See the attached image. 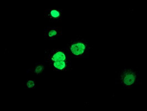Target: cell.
I'll return each instance as SVG.
<instances>
[{"label": "cell", "instance_id": "obj_1", "mask_svg": "<svg viewBox=\"0 0 147 111\" xmlns=\"http://www.w3.org/2000/svg\"><path fill=\"white\" fill-rule=\"evenodd\" d=\"M91 48L88 41L78 37L68 42L65 50L71 59L80 58L87 57Z\"/></svg>", "mask_w": 147, "mask_h": 111}, {"label": "cell", "instance_id": "obj_2", "mask_svg": "<svg viewBox=\"0 0 147 111\" xmlns=\"http://www.w3.org/2000/svg\"><path fill=\"white\" fill-rule=\"evenodd\" d=\"M142 83L139 72L133 68L128 67L119 72L116 79V84L121 85L126 89H131Z\"/></svg>", "mask_w": 147, "mask_h": 111}, {"label": "cell", "instance_id": "obj_3", "mask_svg": "<svg viewBox=\"0 0 147 111\" xmlns=\"http://www.w3.org/2000/svg\"><path fill=\"white\" fill-rule=\"evenodd\" d=\"M71 58L68 55L65 48L62 49H47L45 51V61L49 62L52 61H71Z\"/></svg>", "mask_w": 147, "mask_h": 111}, {"label": "cell", "instance_id": "obj_4", "mask_svg": "<svg viewBox=\"0 0 147 111\" xmlns=\"http://www.w3.org/2000/svg\"><path fill=\"white\" fill-rule=\"evenodd\" d=\"M62 35V27H48L45 29L44 37L46 40H57Z\"/></svg>", "mask_w": 147, "mask_h": 111}, {"label": "cell", "instance_id": "obj_5", "mask_svg": "<svg viewBox=\"0 0 147 111\" xmlns=\"http://www.w3.org/2000/svg\"><path fill=\"white\" fill-rule=\"evenodd\" d=\"M48 64L55 71H68L72 70L71 61H52Z\"/></svg>", "mask_w": 147, "mask_h": 111}, {"label": "cell", "instance_id": "obj_6", "mask_svg": "<svg viewBox=\"0 0 147 111\" xmlns=\"http://www.w3.org/2000/svg\"><path fill=\"white\" fill-rule=\"evenodd\" d=\"M45 17L50 21L59 22L62 19V9L58 8H50L45 11Z\"/></svg>", "mask_w": 147, "mask_h": 111}, {"label": "cell", "instance_id": "obj_7", "mask_svg": "<svg viewBox=\"0 0 147 111\" xmlns=\"http://www.w3.org/2000/svg\"><path fill=\"white\" fill-rule=\"evenodd\" d=\"M46 68V66L44 64L41 63H37L30 69V71L32 72L35 75H40L45 71Z\"/></svg>", "mask_w": 147, "mask_h": 111}, {"label": "cell", "instance_id": "obj_8", "mask_svg": "<svg viewBox=\"0 0 147 111\" xmlns=\"http://www.w3.org/2000/svg\"><path fill=\"white\" fill-rule=\"evenodd\" d=\"M25 87L28 89H34L36 87L35 80H27L25 82Z\"/></svg>", "mask_w": 147, "mask_h": 111}]
</instances>
